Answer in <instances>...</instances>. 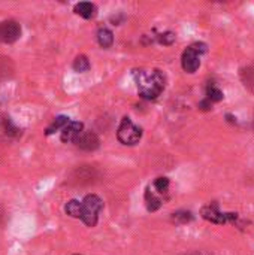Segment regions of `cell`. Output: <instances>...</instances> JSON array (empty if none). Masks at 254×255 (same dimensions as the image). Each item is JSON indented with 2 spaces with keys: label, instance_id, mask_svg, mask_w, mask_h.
Wrapping results in <instances>:
<instances>
[{
  "label": "cell",
  "instance_id": "obj_15",
  "mask_svg": "<svg viewBox=\"0 0 254 255\" xmlns=\"http://www.w3.org/2000/svg\"><path fill=\"white\" fill-rule=\"evenodd\" d=\"M207 99L213 103V102H220L222 99H223V91L219 88V87H216L214 84H211V85H208V88H207Z\"/></svg>",
  "mask_w": 254,
  "mask_h": 255
},
{
  "label": "cell",
  "instance_id": "obj_18",
  "mask_svg": "<svg viewBox=\"0 0 254 255\" xmlns=\"http://www.w3.org/2000/svg\"><path fill=\"white\" fill-rule=\"evenodd\" d=\"M192 214L190 212H177V214H174V217H172V220L175 221V223H187V221H192Z\"/></svg>",
  "mask_w": 254,
  "mask_h": 255
},
{
  "label": "cell",
  "instance_id": "obj_3",
  "mask_svg": "<svg viewBox=\"0 0 254 255\" xmlns=\"http://www.w3.org/2000/svg\"><path fill=\"white\" fill-rule=\"evenodd\" d=\"M207 51L205 43H195L189 46L181 55V66L187 73H195L201 66V55Z\"/></svg>",
  "mask_w": 254,
  "mask_h": 255
},
{
  "label": "cell",
  "instance_id": "obj_1",
  "mask_svg": "<svg viewBox=\"0 0 254 255\" xmlns=\"http://www.w3.org/2000/svg\"><path fill=\"white\" fill-rule=\"evenodd\" d=\"M138 91L144 99H157L165 90V76L160 70H139L135 73Z\"/></svg>",
  "mask_w": 254,
  "mask_h": 255
},
{
  "label": "cell",
  "instance_id": "obj_14",
  "mask_svg": "<svg viewBox=\"0 0 254 255\" xmlns=\"http://www.w3.org/2000/svg\"><path fill=\"white\" fill-rule=\"evenodd\" d=\"M64 211L72 218H81V202L79 200H70L66 203Z\"/></svg>",
  "mask_w": 254,
  "mask_h": 255
},
{
  "label": "cell",
  "instance_id": "obj_16",
  "mask_svg": "<svg viewBox=\"0 0 254 255\" xmlns=\"http://www.w3.org/2000/svg\"><path fill=\"white\" fill-rule=\"evenodd\" d=\"M153 187H154L156 193L163 194V193H166L168 188H169V179H168V178H157V179L154 181Z\"/></svg>",
  "mask_w": 254,
  "mask_h": 255
},
{
  "label": "cell",
  "instance_id": "obj_7",
  "mask_svg": "<svg viewBox=\"0 0 254 255\" xmlns=\"http://www.w3.org/2000/svg\"><path fill=\"white\" fill-rule=\"evenodd\" d=\"M73 143L78 146V148H81V149H84V151H94V149H97L99 148V137L93 133V131H85V130H82L81 131V134L73 140Z\"/></svg>",
  "mask_w": 254,
  "mask_h": 255
},
{
  "label": "cell",
  "instance_id": "obj_20",
  "mask_svg": "<svg viewBox=\"0 0 254 255\" xmlns=\"http://www.w3.org/2000/svg\"><path fill=\"white\" fill-rule=\"evenodd\" d=\"M199 108H201L202 111H210V109H211V102L207 99V100H204V102L199 103Z\"/></svg>",
  "mask_w": 254,
  "mask_h": 255
},
{
  "label": "cell",
  "instance_id": "obj_12",
  "mask_svg": "<svg viewBox=\"0 0 254 255\" xmlns=\"http://www.w3.org/2000/svg\"><path fill=\"white\" fill-rule=\"evenodd\" d=\"M145 203H147V209H148L150 212H156V211L160 209V206H162V199L157 197L154 191H150V190H148V191L145 193Z\"/></svg>",
  "mask_w": 254,
  "mask_h": 255
},
{
  "label": "cell",
  "instance_id": "obj_2",
  "mask_svg": "<svg viewBox=\"0 0 254 255\" xmlns=\"http://www.w3.org/2000/svg\"><path fill=\"white\" fill-rule=\"evenodd\" d=\"M103 208V202L96 194H88L81 202V220L85 226L94 227L99 221V214Z\"/></svg>",
  "mask_w": 254,
  "mask_h": 255
},
{
  "label": "cell",
  "instance_id": "obj_19",
  "mask_svg": "<svg viewBox=\"0 0 254 255\" xmlns=\"http://www.w3.org/2000/svg\"><path fill=\"white\" fill-rule=\"evenodd\" d=\"M174 40H175V36H174V33H171V31L163 33V34L159 36V42L163 43V45H171Z\"/></svg>",
  "mask_w": 254,
  "mask_h": 255
},
{
  "label": "cell",
  "instance_id": "obj_10",
  "mask_svg": "<svg viewBox=\"0 0 254 255\" xmlns=\"http://www.w3.org/2000/svg\"><path fill=\"white\" fill-rule=\"evenodd\" d=\"M70 123V120L67 118V117H64V115H60V117H57V118H54V121L46 127V130H45V134L46 136H51V134H54L55 131H58V130H63L67 124Z\"/></svg>",
  "mask_w": 254,
  "mask_h": 255
},
{
  "label": "cell",
  "instance_id": "obj_13",
  "mask_svg": "<svg viewBox=\"0 0 254 255\" xmlns=\"http://www.w3.org/2000/svg\"><path fill=\"white\" fill-rule=\"evenodd\" d=\"M73 70L78 72V73H85L88 72L90 69V61L85 55H78L75 60H73V64H72Z\"/></svg>",
  "mask_w": 254,
  "mask_h": 255
},
{
  "label": "cell",
  "instance_id": "obj_8",
  "mask_svg": "<svg viewBox=\"0 0 254 255\" xmlns=\"http://www.w3.org/2000/svg\"><path fill=\"white\" fill-rule=\"evenodd\" d=\"M84 130V126H82V123H78V121H70L63 130H61V136H60V139H61V142H64V143H67V142H73L79 134H81V131Z\"/></svg>",
  "mask_w": 254,
  "mask_h": 255
},
{
  "label": "cell",
  "instance_id": "obj_17",
  "mask_svg": "<svg viewBox=\"0 0 254 255\" xmlns=\"http://www.w3.org/2000/svg\"><path fill=\"white\" fill-rule=\"evenodd\" d=\"M243 78H244L246 87H250V88H253V85H254V67H249V69H246V72H243Z\"/></svg>",
  "mask_w": 254,
  "mask_h": 255
},
{
  "label": "cell",
  "instance_id": "obj_9",
  "mask_svg": "<svg viewBox=\"0 0 254 255\" xmlns=\"http://www.w3.org/2000/svg\"><path fill=\"white\" fill-rule=\"evenodd\" d=\"M73 12L85 19H90L96 15V6L90 1H81V3H76L75 7H73Z\"/></svg>",
  "mask_w": 254,
  "mask_h": 255
},
{
  "label": "cell",
  "instance_id": "obj_5",
  "mask_svg": "<svg viewBox=\"0 0 254 255\" xmlns=\"http://www.w3.org/2000/svg\"><path fill=\"white\" fill-rule=\"evenodd\" d=\"M201 214L207 221L214 223V224H226L228 221H235L238 218L237 214H223V212H220V209H219V206L216 203L204 206Z\"/></svg>",
  "mask_w": 254,
  "mask_h": 255
},
{
  "label": "cell",
  "instance_id": "obj_11",
  "mask_svg": "<svg viewBox=\"0 0 254 255\" xmlns=\"http://www.w3.org/2000/svg\"><path fill=\"white\" fill-rule=\"evenodd\" d=\"M97 42L102 48H109L114 43V34L109 28L102 27L97 30Z\"/></svg>",
  "mask_w": 254,
  "mask_h": 255
},
{
  "label": "cell",
  "instance_id": "obj_4",
  "mask_svg": "<svg viewBox=\"0 0 254 255\" xmlns=\"http://www.w3.org/2000/svg\"><path fill=\"white\" fill-rule=\"evenodd\" d=\"M117 137L123 145H136L142 137V130L139 127H136L130 118L124 117L120 123Z\"/></svg>",
  "mask_w": 254,
  "mask_h": 255
},
{
  "label": "cell",
  "instance_id": "obj_6",
  "mask_svg": "<svg viewBox=\"0 0 254 255\" xmlns=\"http://www.w3.org/2000/svg\"><path fill=\"white\" fill-rule=\"evenodd\" d=\"M21 37V25L15 19H4L0 22V42L13 43Z\"/></svg>",
  "mask_w": 254,
  "mask_h": 255
}]
</instances>
